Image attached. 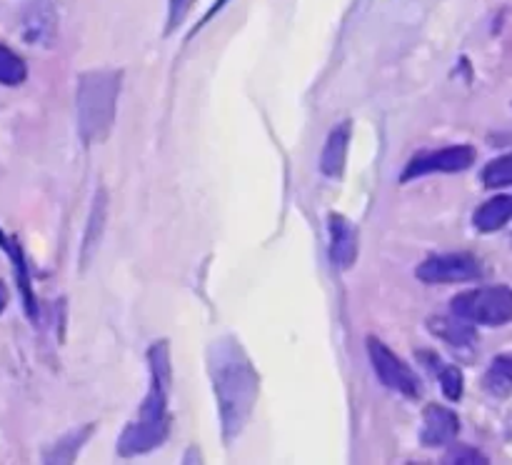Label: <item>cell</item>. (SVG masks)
I'll return each instance as SVG.
<instances>
[{
    "label": "cell",
    "instance_id": "obj_11",
    "mask_svg": "<svg viewBox=\"0 0 512 465\" xmlns=\"http://www.w3.org/2000/svg\"><path fill=\"white\" fill-rule=\"evenodd\" d=\"M512 220V195H495V198L485 200L475 213L473 223L480 233H495V230L505 228Z\"/></svg>",
    "mask_w": 512,
    "mask_h": 465
},
{
    "label": "cell",
    "instance_id": "obj_24",
    "mask_svg": "<svg viewBox=\"0 0 512 465\" xmlns=\"http://www.w3.org/2000/svg\"><path fill=\"white\" fill-rule=\"evenodd\" d=\"M5 305H8V290H5V285L0 283V313L5 310Z\"/></svg>",
    "mask_w": 512,
    "mask_h": 465
},
{
    "label": "cell",
    "instance_id": "obj_20",
    "mask_svg": "<svg viewBox=\"0 0 512 465\" xmlns=\"http://www.w3.org/2000/svg\"><path fill=\"white\" fill-rule=\"evenodd\" d=\"M440 388H443L445 398L448 400H460L463 398V373L455 365H445L440 370Z\"/></svg>",
    "mask_w": 512,
    "mask_h": 465
},
{
    "label": "cell",
    "instance_id": "obj_7",
    "mask_svg": "<svg viewBox=\"0 0 512 465\" xmlns=\"http://www.w3.org/2000/svg\"><path fill=\"white\" fill-rule=\"evenodd\" d=\"M475 160V150L470 145H455V148L443 150H428V153L415 155L403 170V183L413 178H423L430 173H460V170L470 168Z\"/></svg>",
    "mask_w": 512,
    "mask_h": 465
},
{
    "label": "cell",
    "instance_id": "obj_18",
    "mask_svg": "<svg viewBox=\"0 0 512 465\" xmlns=\"http://www.w3.org/2000/svg\"><path fill=\"white\" fill-rule=\"evenodd\" d=\"M485 188H508L512 185V153L490 160L483 168Z\"/></svg>",
    "mask_w": 512,
    "mask_h": 465
},
{
    "label": "cell",
    "instance_id": "obj_8",
    "mask_svg": "<svg viewBox=\"0 0 512 465\" xmlns=\"http://www.w3.org/2000/svg\"><path fill=\"white\" fill-rule=\"evenodd\" d=\"M330 263L338 270H348L358 260V228L345 215L333 213L328 218Z\"/></svg>",
    "mask_w": 512,
    "mask_h": 465
},
{
    "label": "cell",
    "instance_id": "obj_22",
    "mask_svg": "<svg viewBox=\"0 0 512 465\" xmlns=\"http://www.w3.org/2000/svg\"><path fill=\"white\" fill-rule=\"evenodd\" d=\"M195 0H168V33H173L185 18H188L190 8H193Z\"/></svg>",
    "mask_w": 512,
    "mask_h": 465
},
{
    "label": "cell",
    "instance_id": "obj_2",
    "mask_svg": "<svg viewBox=\"0 0 512 465\" xmlns=\"http://www.w3.org/2000/svg\"><path fill=\"white\" fill-rule=\"evenodd\" d=\"M148 365H150V388L145 395L143 405L138 410V418L123 428L118 438V453L123 458L150 453L158 448L170 430L168 415V398L170 385H173V368H170L168 343L158 340L148 348Z\"/></svg>",
    "mask_w": 512,
    "mask_h": 465
},
{
    "label": "cell",
    "instance_id": "obj_1",
    "mask_svg": "<svg viewBox=\"0 0 512 465\" xmlns=\"http://www.w3.org/2000/svg\"><path fill=\"white\" fill-rule=\"evenodd\" d=\"M208 365L215 400H218L220 428H223L225 443H230L243 433L253 415L255 400H258V373L243 345L233 335H223L210 345Z\"/></svg>",
    "mask_w": 512,
    "mask_h": 465
},
{
    "label": "cell",
    "instance_id": "obj_5",
    "mask_svg": "<svg viewBox=\"0 0 512 465\" xmlns=\"http://www.w3.org/2000/svg\"><path fill=\"white\" fill-rule=\"evenodd\" d=\"M368 355L373 363L375 373L395 393L405 395V398H420V380L418 375L410 370L408 363L398 358L383 340L368 338Z\"/></svg>",
    "mask_w": 512,
    "mask_h": 465
},
{
    "label": "cell",
    "instance_id": "obj_23",
    "mask_svg": "<svg viewBox=\"0 0 512 465\" xmlns=\"http://www.w3.org/2000/svg\"><path fill=\"white\" fill-rule=\"evenodd\" d=\"M225 3H228V0H215V3H213V8H210V10H208V13H205L203 23H208V20H210V18H213V15H215V13H218V10H220V8H223V5H225ZM203 23H200V25H203Z\"/></svg>",
    "mask_w": 512,
    "mask_h": 465
},
{
    "label": "cell",
    "instance_id": "obj_14",
    "mask_svg": "<svg viewBox=\"0 0 512 465\" xmlns=\"http://www.w3.org/2000/svg\"><path fill=\"white\" fill-rule=\"evenodd\" d=\"M0 248H3L5 253L10 255V260H13V265H15V275H18V285H20V290H23L25 310H28V315H30V318H35V313H38V308H35L33 290H30L28 268H25L23 253H20V248H18V243H15V240H8V238H5V235H3V230H0Z\"/></svg>",
    "mask_w": 512,
    "mask_h": 465
},
{
    "label": "cell",
    "instance_id": "obj_4",
    "mask_svg": "<svg viewBox=\"0 0 512 465\" xmlns=\"http://www.w3.org/2000/svg\"><path fill=\"white\" fill-rule=\"evenodd\" d=\"M450 310L458 318L478 325H505L512 320V290L508 285L470 290L450 300Z\"/></svg>",
    "mask_w": 512,
    "mask_h": 465
},
{
    "label": "cell",
    "instance_id": "obj_3",
    "mask_svg": "<svg viewBox=\"0 0 512 465\" xmlns=\"http://www.w3.org/2000/svg\"><path fill=\"white\" fill-rule=\"evenodd\" d=\"M120 70H88L80 75L75 93V118L85 145L100 143L110 135L118 113Z\"/></svg>",
    "mask_w": 512,
    "mask_h": 465
},
{
    "label": "cell",
    "instance_id": "obj_16",
    "mask_svg": "<svg viewBox=\"0 0 512 465\" xmlns=\"http://www.w3.org/2000/svg\"><path fill=\"white\" fill-rule=\"evenodd\" d=\"M50 35H53L50 8H40V3H35L33 10H28V15H25V38L30 43H40V40L50 38Z\"/></svg>",
    "mask_w": 512,
    "mask_h": 465
},
{
    "label": "cell",
    "instance_id": "obj_21",
    "mask_svg": "<svg viewBox=\"0 0 512 465\" xmlns=\"http://www.w3.org/2000/svg\"><path fill=\"white\" fill-rule=\"evenodd\" d=\"M445 463H455V465H483L488 463V458H485L480 450L475 448H468V445H455V448H450V453L445 455Z\"/></svg>",
    "mask_w": 512,
    "mask_h": 465
},
{
    "label": "cell",
    "instance_id": "obj_12",
    "mask_svg": "<svg viewBox=\"0 0 512 465\" xmlns=\"http://www.w3.org/2000/svg\"><path fill=\"white\" fill-rule=\"evenodd\" d=\"M430 330H433L438 338H443L445 343L455 345V348H465V345H473L475 343V328L473 323L468 320L458 318V315H438V318H430L428 320Z\"/></svg>",
    "mask_w": 512,
    "mask_h": 465
},
{
    "label": "cell",
    "instance_id": "obj_10",
    "mask_svg": "<svg viewBox=\"0 0 512 465\" xmlns=\"http://www.w3.org/2000/svg\"><path fill=\"white\" fill-rule=\"evenodd\" d=\"M350 120H343L340 125H335L330 130L328 140H325L323 158H320V170H323L328 178H340L345 170V160H348V145H350Z\"/></svg>",
    "mask_w": 512,
    "mask_h": 465
},
{
    "label": "cell",
    "instance_id": "obj_17",
    "mask_svg": "<svg viewBox=\"0 0 512 465\" xmlns=\"http://www.w3.org/2000/svg\"><path fill=\"white\" fill-rule=\"evenodd\" d=\"M25 75H28V65H25V60L0 43V83L20 85L25 80Z\"/></svg>",
    "mask_w": 512,
    "mask_h": 465
},
{
    "label": "cell",
    "instance_id": "obj_6",
    "mask_svg": "<svg viewBox=\"0 0 512 465\" xmlns=\"http://www.w3.org/2000/svg\"><path fill=\"white\" fill-rule=\"evenodd\" d=\"M415 275L423 283H468L483 275V265L470 253H443L423 260Z\"/></svg>",
    "mask_w": 512,
    "mask_h": 465
},
{
    "label": "cell",
    "instance_id": "obj_9",
    "mask_svg": "<svg viewBox=\"0 0 512 465\" xmlns=\"http://www.w3.org/2000/svg\"><path fill=\"white\" fill-rule=\"evenodd\" d=\"M460 430V420L453 410L443 405H428L423 413V425H420V440L428 448H440V445L453 443Z\"/></svg>",
    "mask_w": 512,
    "mask_h": 465
},
{
    "label": "cell",
    "instance_id": "obj_19",
    "mask_svg": "<svg viewBox=\"0 0 512 465\" xmlns=\"http://www.w3.org/2000/svg\"><path fill=\"white\" fill-rule=\"evenodd\" d=\"M105 203H108V198H105V190H98V198H95V203H93V215H90L88 235H85V245H83L85 255H90V248H93L95 240H98V235H100V223H103V218H105Z\"/></svg>",
    "mask_w": 512,
    "mask_h": 465
},
{
    "label": "cell",
    "instance_id": "obj_15",
    "mask_svg": "<svg viewBox=\"0 0 512 465\" xmlns=\"http://www.w3.org/2000/svg\"><path fill=\"white\" fill-rule=\"evenodd\" d=\"M90 428H93V425H85V428L73 430V433H65V438H60L58 443L53 445V450L45 455V460H48V463H70V460L78 455L80 445L85 443V438H88Z\"/></svg>",
    "mask_w": 512,
    "mask_h": 465
},
{
    "label": "cell",
    "instance_id": "obj_13",
    "mask_svg": "<svg viewBox=\"0 0 512 465\" xmlns=\"http://www.w3.org/2000/svg\"><path fill=\"white\" fill-rule=\"evenodd\" d=\"M483 385L495 398H508L512 393V355H498L490 363Z\"/></svg>",
    "mask_w": 512,
    "mask_h": 465
}]
</instances>
